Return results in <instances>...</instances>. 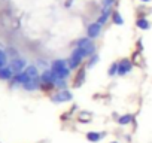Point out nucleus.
I'll use <instances>...</instances> for the list:
<instances>
[{
	"label": "nucleus",
	"mask_w": 152,
	"mask_h": 143,
	"mask_svg": "<svg viewBox=\"0 0 152 143\" xmlns=\"http://www.w3.org/2000/svg\"><path fill=\"white\" fill-rule=\"evenodd\" d=\"M140 2H142V3H149L151 0H140Z\"/></svg>",
	"instance_id": "obj_26"
},
{
	"label": "nucleus",
	"mask_w": 152,
	"mask_h": 143,
	"mask_svg": "<svg viewBox=\"0 0 152 143\" xmlns=\"http://www.w3.org/2000/svg\"><path fill=\"white\" fill-rule=\"evenodd\" d=\"M137 49H139V51L143 49V40H142V39H139V42H137Z\"/></svg>",
	"instance_id": "obj_24"
},
{
	"label": "nucleus",
	"mask_w": 152,
	"mask_h": 143,
	"mask_svg": "<svg viewBox=\"0 0 152 143\" xmlns=\"http://www.w3.org/2000/svg\"><path fill=\"white\" fill-rule=\"evenodd\" d=\"M85 75H87V67H79L78 73H76V78H75V82H73L75 88L82 87V84L85 82Z\"/></svg>",
	"instance_id": "obj_9"
},
{
	"label": "nucleus",
	"mask_w": 152,
	"mask_h": 143,
	"mask_svg": "<svg viewBox=\"0 0 152 143\" xmlns=\"http://www.w3.org/2000/svg\"><path fill=\"white\" fill-rule=\"evenodd\" d=\"M112 23L116 24V26H122L124 24V18H122V15L119 14L118 9H113V12H112Z\"/></svg>",
	"instance_id": "obj_17"
},
{
	"label": "nucleus",
	"mask_w": 152,
	"mask_h": 143,
	"mask_svg": "<svg viewBox=\"0 0 152 143\" xmlns=\"http://www.w3.org/2000/svg\"><path fill=\"white\" fill-rule=\"evenodd\" d=\"M133 70V61L130 58H122L118 61V76H125Z\"/></svg>",
	"instance_id": "obj_6"
},
{
	"label": "nucleus",
	"mask_w": 152,
	"mask_h": 143,
	"mask_svg": "<svg viewBox=\"0 0 152 143\" xmlns=\"http://www.w3.org/2000/svg\"><path fill=\"white\" fill-rule=\"evenodd\" d=\"M72 3H73V0H67V2H66V8H70Z\"/></svg>",
	"instance_id": "obj_25"
},
{
	"label": "nucleus",
	"mask_w": 152,
	"mask_h": 143,
	"mask_svg": "<svg viewBox=\"0 0 152 143\" xmlns=\"http://www.w3.org/2000/svg\"><path fill=\"white\" fill-rule=\"evenodd\" d=\"M131 121H133V115H130V113H125V115L118 118V124L119 125H128Z\"/></svg>",
	"instance_id": "obj_19"
},
{
	"label": "nucleus",
	"mask_w": 152,
	"mask_h": 143,
	"mask_svg": "<svg viewBox=\"0 0 152 143\" xmlns=\"http://www.w3.org/2000/svg\"><path fill=\"white\" fill-rule=\"evenodd\" d=\"M112 12H113V9H112V8H104V9L102 11V14H100V17H99L97 23H99V24H102V26H104V24L112 18Z\"/></svg>",
	"instance_id": "obj_11"
},
{
	"label": "nucleus",
	"mask_w": 152,
	"mask_h": 143,
	"mask_svg": "<svg viewBox=\"0 0 152 143\" xmlns=\"http://www.w3.org/2000/svg\"><path fill=\"white\" fill-rule=\"evenodd\" d=\"M8 63V54L3 51V49H0V69L5 67Z\"/></svg>",
	"instance_id": "obj_20"
},
{
	"label": "nucleus",
	"mask_w": 152,
	"mask_h": 143,
	"mask_svg": "<svg viewBox=\"0 0 152 143\" xmlns=\"http://www.w3.org/2000/svg\"><path fill=\"white\" fill-rule=\"evenodd\" d=\"M85 58H88V54H87L82 48L75 46V49L72 51V54H70V57H69V60H67L69 69H70V70H78Z\"/></svg>",
	"instance_id": "obj_2"
},
{
	"label": "nucleus",
	"mask_w": 152,
	"mask_h": 143,
	"mask_svg": "<svg viewBox=\"0 0 152 143\" xmlns=\"http://www.w3.org/2000/svg\"><path fill=\"white\" fill-rule=\"evenodd\" d=\"M55 88H58V91L67 90V81H66V79H58V81L55 82Z\"/></svg>",
	"instance_id": "obj_22"
},
{
	"label": "nucleus",
	"mask_w": 152,
	"mask_h": 143,
	"mask_svg": "<svg viewBox=\"0 0 152 143\" xmlns=\"http://www.w3.org/2000/svg\"><path fill=\"white\" fill-rule=\"evenodd\" d=\"M14 70L11 69V66H5V67H2L0 69V79L2 81H12V78H14Z\"/></svg>",
	"instance_id": "obj_10"
},
{
	"label": "nucleus",
	"mask_w": 152,
	"mask_h": 143,
	"mask_svg": "<svg viewBox=\"0 0 152 143\" xmlns=\"http://www.w3.org/2000/svg\"><path fill=\"white\" fill-rule=\"evenodd\" d=\"M9 66H11V69L14 70V73L17 75V73H21V72L26 70L27 63H26V60H23V58H20V57H15V58L11 61Z\"/></svg>",
	"instance_id": "obj_7"
},
{
	"label": "nucleus",
	"mask_w": 152,
	"mask_h": 143,
	"mask_svg": "<svg viewBox=\"0 0 152 143\" xmlns=\"http://www.w3.org/2000/svg\"><path fill=\"white\" fill-rule=\"evenodd\" d=\"M110 143H118V142H110Z\"/></svg>",
	"instance_id": "obj_27"
},
{
	"label": "nucleus",
	"mask_w": 152,
	"mask_h": 143,
	"mask_svg": "<svg viewBox=\"0 0 152 143\" xmlns=\"http://www.w3.org/2000/svg\"><path fill=\"white\" fill-rule=\"evenodd\" d=\"M116 2V0H103V5L104 8H112V5Z\"/></svg>",
	"instance_id": "obj_23"
},
{
	"label": "nucleus",
	"mask_w": 152,
	"mask_h": 143,
	"mask_svg": "<svg viewBox=\"0 0 152 143\" xmlns=\"http://www.w3.org/2000/svg\"><path fill=\"white\" fill-rule=\"evenodd\" d=\"M24 72L27 73L28 79H34V78H39V70H37V67H36V66H27Z\"/></svg>",
	"instance_id": "obj_16"
},
{
	"label": "nucleus",
	"mask_w": 152,
	"mask_h": 143,
	"mask_svg": "<svg viewBox=\"0 0 152 143\" xmlns=\"http://www.w3.org/2000/svg\"><path fill=\"white\" fill-rule=\"evenodd\" d=\"M107 75H109V76L118 75V63H112V64H110V67H109V70H107Z\"/></svg>",
	"instance_id": "obj_21"
},
{
	"label": "nucleus",
	"mask_w": 152,
	"mask_h": 143,
	"mask_svg": "<svg viewBox=\"0 0 152 143\" xmlns=\"http://www.w3.org/2000/svg\"><path fill=\"white\" fill-rule=\"evenodd\" d=\"M99 60H100V58H99V55H97V54H93L91 57H88V63L85 64L87 70H88V69H93V67L99 63Z\"/></svg>",
	"instance_id": "obj_18"
},
{
	"label": "nucleus",
	"mask_w": 152,
	"mask_h": 143,
	"mask_svg": "<svg viewBox=\"0 0 152 143\" xmlns=\"http://www.w3.org/2000/svg\"><path fill=\"white\" fill-rule=\"evenodd\" d=\"M23 87H24V90H27V91H36V90H39V88H40V76L27 81Z\"/></svg>",
	"instance_id": "obj_12"
},
{
	"label": "nucleus",
	"mask_w": 152,
	"mask_h": 143,
	"mask_svg": "<svg viewBox=\"0 0 152 143\" xmlns=\"http://www.w3.org/2000/svg\"><path fill=\"white\" fill-rule=\"evenodd\" d=\"M27 81H30V79H28V76H27L26 72L17 73V75H14V78H12V84H18V85H24Z\"/></svg>",
	"instance_id": "obj_13"
},
{
	"label": "nucleus",
	"mask_w": 152,
	"mask_h": 143,
	"mask_svg": "<svg viewBox=\"0 0 152 143\" xmlns=\"http://www.w3.org/2000/svg\"><path fill=\"white\" fill-rule=\"evenodd\" d=\"M102 24H99L97 21H94V23H91L90 26H88V28H87V37H90V39H96V37H99L100 36V33H102Z\"/></svg>",
	"instance_id": "obj_8"
},
{
	"label": "nucleus",
	"mask_w": 152,
	"mask_h": 143,
	"mask_svg": "<svg viewBox=\"0 0 152 143\" xmlns=\"http://www.w3.org/2000/svg\"><path fill=\"white\" fill-rule=\"evenodd\" d=\"M136 27L140 28V30H149L151 28V23L148 21L146 17H139L136 20Z\"/></svg>",
	"instance_id": "obj_14"
},
{
	"label": "nucleus",
	"mask_w": 152,
	"mask_h": 143,
	"mask_svg": "<svg viewBox=\"0 0 152 143\" xmlns=\"http://www.w3.org/2000/svg\"><path fill=\"white\" fill-rule=\"evenodd\" d=\"M106 134L104 133H97V131H88L87 133V140L88 142H93V143H96V142H100L103 137H104Z\"/></svg>",
	"instance_id": "obj_15"
},
{
	"label": "nucleus",
	"mask_w": 152,
	"mask_h": 143,
	"mask_svg": "<svg viewBox=\"0 0 152 143\" xmlns=\"http://www.w3.org/2000/svg\"><path fill=\"white\" fill-rule=\"evenodd\" d=\"M51 70L52 73L55 75L57 81L58 79H67L70 76V69H69V64H67V60H63V58H58V60H54L52 64H51Z\"/></svg>",
	"instance_id": "obj_1"
},
{
	"label": "nucleus",
	"mask_w": 152,
	"mask_h": 143,
	"mask_svg": "<svg viewBox=\"0 0 152 143\" xmlns=\"http://www.w3.org/2000/svg\"><path fill=\"white\" fill-rule=\"evenodd\" d=\"M72 100H73V94L69 90H61V91H57L55 94L51 96L52 103H67V101H72Z\"/></svg>",
	"instance_id": "obj_5"
},
{
	"label": "nucleus",
	"mask_w": 152,
	"mask_h": 143,
	"mask_svg": "<svg viewBox=\"0 0 152 143\" xmlns=\"http://www.w3.org/2000/svg\"><path fill=\"white\" fill-rule=\"evenodd\" d=\"M75 46L82 48V49L88 54V57H91L93 54H96V45H94L93 39H90V37H82V39H79L78 42H76Z\"/></svg>",
	"instance_id": "obj_4"
},
{
	"label": "nucleus",
	"mask_w": 152,
	"mask_h": 143,
	"mask_svg": "<svg viewBox=\"0 0 152 143\" xmlns=\"http://www.w3.org/2000/svg\"><path fill=\"white\" fill-rule=\"evenodd\" d=\"M55 82H57V78L55 75L52 73L51 69H46L43 73L40 75V88L43 91H49L55 87Z\"/></svg>",
	"instance_id": "obj_3"
}]
</instances>
